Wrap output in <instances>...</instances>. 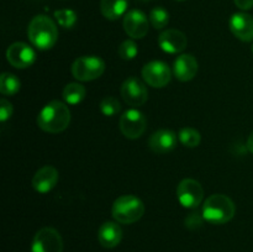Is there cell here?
Masks as SVG:
<instances>
[{
    "instance_id": "6da1fadb",
    "label": "cell",
    "mask_w": 253,
    "mask_h": 252,
    "mask_svg": "<svg viewBox=\"0 0 253 252\" xmlns=\"http://www.w3.org/2000/svg\"><path fill=\"white\" fill-rule=\"evenodd\" d=\"M71 123V110L66 103L52 100L47 103L37 115V125L48 133H59L66 130Z\"/></svg>"
},
{
    "instance_id": "7a4b0ae2",
    "label": "cell",
    "mask_w": 253,
    "mask_h": 252,
    "mask_svg": "<svg viewBox=\"0 0 253 252\" xmlns=\"http://www.w3.org/2000/svg\"><path fill=\"white\" fill-rule=\"evenodd\" d=\"M27 36L32 46L41 51H47L56 44L58 40V29L51 17L46 15H37L30 21Z\"/></svg>"
},
{
    "instance_id": "3957f363",
    "label": "cell",
    "mask_w": 253,
    "mask_h": 252,
    "mask_svg": "<svg viewBox=\"0 0 253 252\" xmlns=\"http://www.w3.org/2000/svg\"><path fill=\"white\" fill-rule=\"evenodd\" d=\"M236 207L231 198L225 194H212L203 204L202 215L205 221L212 225H222L232 220Z\"/></svg>"
},
{
    "instance_id": "277c9868",
    "label": "cell",
    "mask_w": 253,
    "mask_h": 252,
    "mask_svg": "<svg viewBox=\"0 0 253 252\" xmlns=\"http://www.w3.org/2000/svg\"><path fill=\"white\" fill-rule=\"evenodd\" d=\"M145 214V204L132 194L119 197L111 207V215L119 224H133Z\"/></svg>"
},
{
    "instance_id": "5b68a950",
    "label": "cell",
    "mask_w": 253,
    "mask_h": 252,
    "mask_svg": "<svg viewBox=\"0 0 253 252\" xmlns=\"http://www.w3.org/2000/svg\"><path fill=\"white\" fill-rule=\"evenodd\" d=\"M71 71L77 81H95L105 72V62L98 56H82L73 62Z\"/></svg>"
},
{
    "instance_id": "8992f818",
    "label": "cell",
    "mask_w": 253,
    "mask_h": 252,
    "mask_svg": "<svg viewBox=\"0 0 253 252\" xmlns=\"http://www.w3.org/2000/svg\"><path fill=\"white\" fill-rule=\"evenodd\" d=\"M119 127L126 138L136 140L145 133L147 127V119L137 109H128L121 115Z\"/></svg>"
},
{
    "instance_id": "52a82bcc",
    "label": "cell",
    "mask_w": 253,
    "mask_h": 252,
    "mask_svg": "<svg viewBox=\"0 0 253 252\" xmlns=\"http://www.w3.org/2000/svg\"><path fill=\"white\" fill-rule=\"evenodd\" d=\"M177 199L183 208L195 209L204 199V189L198 180L185 178L177 187Z\"/></svg>"
},
{
    "instance_id": "ba28073f",
    "label": "cell",
    "mask_w": 253,
    "mask_h": 252,
    "mask_svg": "<svg viewBox=\"0 0 253 252\" xmlns=\"http://www.w3.org/2000/svg\"><path fill=\"white\" fill-rule=\"evenodd\" d=\"M31 252H63V240L53 227H42L34 236Z\"/></svg>"
},
{
    "instance_id": "9c48e42d",
    "label": "cell",
    "mask_w": 253,
    "mask_h": 252,
    "mask_svg": "<svg viewBox=\"0 0 253 252\" xmlns=\"http://www.w3.org/2000/svg\"><path fill=\"white\" fill-rule=\"evenodd\" d=\"M142 78L153 88H163L172 78V71L167 63L162 61H151L142 67Z\"/></svg>"
},
{
    "instance_id": "30bf717a",
    "label": "cell",
    "mask_w": 253,
    "mask_h": 252,
    "mask_svg": "<svg viewBox=\"0 0 253 252\" xmlns=\"http://www.w3.org/2000/svg\"><path fill=\"white\" fill-rule=\"evenodd\" d=\"M121 96L127 105L136 108L147 101L148 90L142 81L136 77H128L121 85Z\"/></svg>"
},
{
    "instance_id": "8fae6325",
    "label": "cell",
    "mask_w": 253,
    "mask_h": 252,
    "mask_svg": "<svg viewBox=\"0 0 253 252\" xmlns=\"http://www.w3.org/2000/svg\"><path fill=\"white\" fill-rule=\"evenodd\" d=\"M6 59L12 67L25 69L31 67L36 61V53L34 48L24 42H15L6 49Z\"/></svg>"
},
{
    "instance_id": "7c38bea8",
    "label": "cell",
    "mask_w": 253,
    "mask_h": 252,
    "mask_svg": "<svg viewBox=\"0 0 253 252\" xmlns=\"http://www.w3.org/2000/svg\"><path fill=\"white\" fill-rule=\"evenodd\" d=\"M148 21H150V19H147L145 12H142L141 10L133 9L125 14L123 26L126 34L131 39L140 40L147 35L148 25H150Z\"/></svg>"
},
{
    "instance_id": "4fadbf2b",
    "label": "cell",
    "mask_w": 253,
    "mask_h": 252,
    "mask_svg": "<svg viewBox=\"0 0 253 252\" xmlns=\"http://www.w3.org/2000/svg\"><path fill=\"white\" fill-rule=\"evenodd\" d=\"M158 44L166 53L177 54L187 48V36L177 29H168L161 32L158 37Z\"/></svg>"
},
{
    "instance_id": "5bb4252c",
    "label": "cell",
    "mask_w": 253,
    "mask_h": 252,
    "mask_svg": "<svg viewBox=\"0 0 253 252\" xmlns=\"http://www.w3.org/2000/svg\"><path fill=\"white\" fill-rule=\"evenodd\" d=\"M230 31L242 42L253 41V16L247 12H236L230 17Z\"/></svg>"
},
{
    "instance_id": "9a60e30c",
    "label": "cell",
    "mask_w": 253,
    "mask_h": 252,
    "mask_svg": "<svg viewBox=\"0 0 253 252\" xmlns=\"http://www.w3.org/2000/svg\"><path fill=\"white\" fill-rule=\"evenodd\" d=\"M178 136L172 130H167V128H162L152 135L148 138V147L152 152L157 153V155H165V153L170 152L175 148L178 142Z\"/></svg>"
},
{
    "instance_id": "2e32d148",
    "label": "cell",
    "mask_w": 253,
    "mask_h": 252,
    "mask_svg": "<svg viewBox=\"0 0 253 252\" xmlns=\"http://www.w3.org/2000/svg\"><path fill=\"white\" fill-rule=\"evenodd\" d=\"M198 71H199V63L197 58L190 53L178 56L173 64V74L180 82L192 81L197 76Z\"/></svg>"
},
{
    "instance_id": "e0dca14e",
    "label": "cell",
    "mask_w": 253,
    "mask_h": 252,
    "mask_svg": "<svg viewBox=\"0 0 253 252\" xmlns=\"http://www.w3.org/2000/svg\"><path fill=\"white\" fill-rule=\"evenodd\" d=\"M58 178V170L53 166H43L35 173L32 178V188L41 194L48 193L56 187Z\"/></svg>"
},
{
    "instance_id": "ac0fdd59",
    "label": "cell",
    "mask_w": 253,
    "mask_h": 252,
    "mask_svg": "<svg viewBox=\"0 0 253 252\" xmlns=\"http://www.w3.org/2000/svg\"><path fill=\"white\" fill-rule=\"evenodd\" d=\"M98 240L105 249H114L123 240V229L115 221H105L98 230Z\"/></svg>"
},
{
    "instance_id": "d6986e66",
    "label": "cell",
    "mask_w": 253,
    "mask_h": 252,
    "mask_svg": "<svg viewBox=\"0 0 253 252\" xmlns=\"http://www.w3.org/2000/svg\"><path fill=\"white\" fill-rule=\"evenodd\" d=\"M128 7V0H101L100 11L105 19L118 20L123 16Z\"/></svg>"
},
{
    "instance_id": "ffe728a7",
    "label": "cell",
    "mask_w": 253,
    "mask_h": 252,
    "mask_svg": "<svg viewBox=\"0 0 253 252\" xmlns=\"http://www.w3.org/2000/svg\"><path fill=\"white\" fill-rule=\"evenodd\" d=\"M85 95L86 90L81 83H68L62 91V98L66 101V104H69V105H77L82 103Z\"/></svg>"
},
{
    "instance_id": "44dd1931",
    "label": "cell",
    "mask_w": 253,
    "mask_h": 252,
    "mask_svg": "<svg viewBox=\"0 0 253 252\" xmlns=\"http://www.w3.org/2000/svg\"><path fill=\"white\" fill-rule=\"evenodd\" d=\"M20 86L21 83L15 74L5 72L0 76V93L2 95H15L20 90Z\"/></svg>"
},
{
    "instance_id": "7402d4cb",
    "label": "cell",
    "mask_w": 253,
    "mask_h": 252,
    "mask_svg": "<svg viewBox=\"0 0 253 252\" xmlns=\"http://www.w3.org/2000/svg\"><path fill=\"white\" fill-rule=\"evenodd\" d=\"M178 138H179L180 143L185 147L194 148L198 147L202 142V136L198 130L193 127H183L178 133Z\"/></svg>"
},
{
    "instance_id": "603a6c76",
    "label": "cell",
    "mask_w": 253,
    "mask_h": 252,
    "mask_svg": "<svg viewBox=\"0 0 253 252\" xmlns=\"http://www.w3.org/2000/svg\"><path fill=\"white\" fill-rule=\"evenodd\" d=\"M150 24L155 27L156 30H162L169 22V14L167 10L162 6L153 7L150 12Z\"/></svg>"
},
{
    "instance_id": "cb8c5ba5",
    "label": "cell",
    "mask_w": 253,
    "mask_h": 252,
    "mask_svg": "<svg viewBox=\"0 0 253 252\" xmlns=\"http://www.w3.org/2000/svg\"><path fill=\"white\" fill-rule=\"evenodd\" d=\"M57 24L63 29H72L77 22V14L71 9H61L54 11Z\"/></svg>"
},
{
    "instance_id": "d4e9b609",
    "label": "cell",
    "mask_w": 253,
    "mask_h": 252,
    "mask_svg": "<svg viewBox=\"0 0 253 252\" xmlns=\"http://www.w3.org/2000/svg\"><path fill=\"white\" fill-rule=\"evenodd\" d=\"M99 106H100V111L103 113V115L108 116V118L115 116L121 110L120 101L115 96H105L100 101V105Z\"/></svg>"
},
{
    "instance_id": "484cf974",
    "label": "cell",
    "mask_w": 253,
    "mask_h": 252,
    "mask_svg": "<svg viewBox=\"0 0 253 252\" xmlns=\"http://www.w3.org/2000/svg\"><path fill=\"white\" fill-rule=\"evenodd\" d=\"M118 53L120 58L124 61H132L138 53V47L133 40H125L123 43L119 46Z\"/></svg>"
},
{
    "instance_id": "4316f807",
    "label": "cell",
    "mask_w": 253,
    "mask_h": 252,
    "mask_svg": "<svg viewBox=\"0 0 253 252\" xmlns=\"http://www.w3.org/2000/svg\"><path fill=\"white\" fill-rule=\"evenodd\" d=\"M12 115V104L9 100L2 98L0 100V121L5 123L9 120Z\"/></svg>"
},
{
    "instance_id": "83f0119b",
    "label": "cell",
    "mask_w": 253,
    "mask_h": 252,
    "mask_svg": "<svg viewBox=\"0 0 253 252\" xmlns=\"http://www.w3.org/2000/svg\"><path fill=\"white\" fill-rule=\"evenodd\" d=\"M203 221H204V217L203 215L197 214V212H193L189 216L185 217V226L190 230H197L199 227H202Z\"/></svg>"
},
{
    "instance_id": "f1b7e54d",
    "label": "cell",
    "mask_w": 253,
    "mask_h": 252,
    "mask_svg": "<svg viewBox=\"0 0 253 252\" xmlns=\"http://www.w3.org/2000/svg\"><path fill=\"white\" fill-rule=\"evenodd\" d=\"M234 1L241 10H250L253 7V0H234Z\"/></svg>"
},
{
    "instance_id": "f546056e",
    "label": "cell",
    "mask_w": 253,
    "mask_h": 252,
    "mask_svg": "<svg viewBox=\"0 0 253 252\" xmlns=\"http://www.w3.org/2000/svg\"><path fill=\"white\" fill-rule=\"evenodd\" d=\"M247 148H249L250 152L253 155V131L250 133L249 138H247Z\"/></svg>"
},
{
    "instance_id": "4dcf8cb0",
    "label": "cell",
    "mask_w": 253,
    "mask_h": 252,
    "mask_svg": "<svg viewBox=\"0 0 253 252\" xmlns=\"http://www.w3.org/2000/svg\"><path fill=\"white\" fill-rule=\"evenodd\" d=\"M141 1H150V0H141Z\"/></svg>"
},
{
    "instance_id": "1f68e13d",
    "label": "cell",
    "mask_w": 253,
    "mask_h": 252,
    "mask_svg": "<svg viewBox=\"0 0 253 252\" xmlns=\"http://www.w3.org/2000/svg\"><path fill=\"white\" fill-rule=\"evenodd\" d=\"M177 1H185V0H177Z\"/></svg>"
},
{
    "instance_id": "d6a6232c",
    "label": "cell",
    "mask_w": 253,
    "mask_h": 252,
    "mask_svg": "<svg viewBox=\"0 0 253 252\" xmlns=\"http://www.w3.org/2000/svg\"><path fill=\"white\" fill-rule=\"evenodd\" d=\"M252 53H253V44H252Z\"/></svg>"
}]
</instances>
